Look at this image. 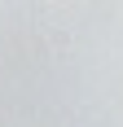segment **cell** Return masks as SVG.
<instances>
[{
	"label": "cell",
	"instance_id": "cell-1",
	"mask_svg": "<svg viewBox=\"0 0 123 127\" xmlns=\"http://www.w3.org/2000/svg\"><path fill=\"white\" fill-rule=\"evenodd\" d=\"M53 44V48H66V44H70V35H66V31H49V35H44Z\"/></svg>",
	"mask_w": 123,
	"mask_h": 127
}]
</instances>
